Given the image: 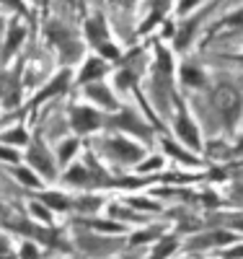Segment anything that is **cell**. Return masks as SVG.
Returning <instances> with one entry per match:
<instances>
[{"label": "cell", "instance_id": "obj_28", "mask_svg": "<svg viewBox=\"0 0 243 259\" xmlns=\"http://www.w3.org/2000/svg\"><path fill=\"white\" fill-rule=\"evenodd\" d=\"M21 259H39V251L34 244H24L21 246Z\"/></svg>", "mask_w": 243, "mask_h": 259}, {"label": "cell", "instance_id": "obj_10", "mask_svg": "<svg viewBox=\"0 0 243 259\" xmlns=\"http://www.w3.org/2000/svg\"><path fill=\"white\" fill-rule=\"evenodd\" d=\"M29 163L34 166V171H39V174H44L47 179H55V158L47 153V148H44L39 140H34L29 145Z\"/></svg>", "mask_w": 243, "mask_h": 259}, {"label": "cell", "instance_id": "obj_30", "mask_svg": "<svg viewBox=\"0 0 243 259\" xmlns=\"http://www.w3.org/2000/svg\"><path fill=\"white\" fill-rule=\"evenodd\" d=\"M223 256H225V259H243V246H235L233 251L228 249V251H225Z\"/></svg>", "mask_w": 243, "mask_h": 259}, {"label": "cell", "instance_id": "obj_21", "mask_svg": "<svg viewBox=\"0 0 243 259\" xmlns=\"http://www.w3.org/2000/svg\"><path fill=\"white\" fill-rule=\"evenodd\" d=\"M217 26H225V29H243V6L233 13H228L223 21H217Z\"/></svg>", "mask_w": 243, "mask_h": 259}, {"label": "cell", "instance_id": "obj_4", "mask_svg": "<svg viewBox=\"0 0 243 259\" xmlns=\"http://www.w3.org/2000/svg\"><path fill=\"white\" fill-rule=\"evenodd\" d=\"M101 145H104V153L119 163H137L145 156V150L137 143H129L127 138H106Z\"/></svg>", "mask_w": 243, "mask_h": 259}, {"label": "cell", "instance_id": "obj_8", "mask_svg": "<svg viewBox=\"0 0 243 259\" xmlns=\"http://www.w3.org/2000/svg\"><path fill=\"white\" fill-rule=\"evenodd\" d=\"M83 96H88L91 101H96L101 109H106V112H117V109H119L117 96H114L112 89H109L106 83H101V80H96V83H85V85H83Z\"/></svg>", "mask_w": 243, "mask_h": 259}, {"label": "cell", "instance_id": "obj_24", "mask_svg": "<svg viewBox=\"0 0 243 259\" xmlns=\"http://www.w3.org/2000/svg\"><path fill=\"white\" fill-rule=\"evenodd\" d=\"M200 6H202V0H179V8H176V13H179V16H189V13H194Z\"/></svg>", "mask_w": 243, "mask_h": 259}, {"label": "cell", "instance_id": "obj_11", "mask_svg": "<svg viewBox=\"0 0 243 259\" xmlns=\"http://www.w3.org/2000/svg\"><path fill=\"white\" fill-rule=\"evenodd\" d=\"M176 135L181 138L184 145H189L191 150H200L202 148V140H200V130H197V124L189 119L186 112H179V117H176Z\"/></svg>", "mask_w": 243, "mask_h": 259}, {"label": "cell", "instance_id": "obj_31", "mask_svg": "<svg viewBox=\"0 0 243 259\" xmlns=\"http://www.w3.org/2000/svg\"><path fill=\"white\" fill-rule=\"evenodd\" d=\"M6 251H8V246H6V241H3V239H0V254H6Z\"/></svg>", "mask_w": 243, "mask_h": 259}, {"label": "cell", "instance_id": "obj_6", "mask_svg": "<svg viewBox=\"0 0 243 259\" xmlns=\"http://www.w3.org/2000/svg\"><path fill=\"white\" fill-rule=\"evenodd\" d=\"M101 124H104V114H99L93 106H80V104L70 106V127L78 135L93 133V130H99Z\"/></svg>", "mask_w": 243, "mask_h": 259}, {"label": "cell", "instance_id": "obj_1", "mask_svg": "<svg viewBox=\"0 0 243 259\" xmlns=\"http://www.w3.org/2000/svg\"><path fill=\"white\" fill-rule=\"evenodd\" d=\"M41 34H44V41H47L52 50H57L62 65H75V62L83 60V47L85 45L78 39V34L68 24H65L62 18L50 16L47 21H44Z\"/></svg>", "mask_w": 243, "mask_h": 259}, {"label": "cell", "instance_id": "obj_5", "mask_svg": "<svg viewBox=\"0 0 243 259\" xmlns=\"http://www.w3.org/2000/svg\"><path fill=\"white\" fill-rule=\"evenodd\" d=\"M104 124L112 127V130H122V133H135V135L150 140V127H148L135 112H132V109H117V114H112L109 119L104 117Z\"/></svg>", "mask_w": 243, "mask_h": 259}, {"label": "cell", "instance_id": "obj_20", "mask_svg": "<svg viewBox=\"0 0 243 259\" xmlns=\"http://www.w3.org/2000/svg\"><path fill=\"white\" fill-rule=\"evenodd\" d=\"M0 8H3V11H6V8H11V11H13V16H21V18H26V21L31 18L24 0H0Z\"/></svg>", "mask_w": 243, "mask_h": 259}, {"label": "cell", "instance_id": "obj_23", "mask_svg": "<svg viewBox=\"0 0 243 259\" xmlns=\"http://www.w3.org/2000/svg\"><path fill=\"white\" fill-rule=\"evenodd\" d=\"M173 249H176V239H163L161 246L156 249V254H153V259H166L173 254Z\"/></svg>", "mask_w": 243, "mask_h": 259}, {"label": "cell", "instance_id": "obj_13", "mask_svg": "<svg viewBox=\"0 0 243 259\" xmlns=\"http://www.w3.org/2000/svg\"><path fill=\"white\" fill-rule=\"evenodd\" d=\"M73 83V70L70 68H65V70H60L47 85H44V91H39L36 94V99H34V104H41V101H47V99H52V96H57V94H62L68 85Z\"/></svg>", "mask_w": 243, "mask_h": 259}, {"label": "cell", "instance_id": "obj_16", "mask_svg": "<svg viewBox=\"0 0 243 259\" xmlns=\"http://www.w3.org/2000/svg\"><path fill=\"white\" fill-rule=\"evenodd\" d=\"M0 143H3V145H26L29 143V135H26L24 127H11L8 133L0 135Z\"/></svg>", "mask_w": 243, "mask_h": 259}, {"label": "cell", "instance_id": "obj_26", "mask_svg": "<svg viewBox=\"0 0 243 259\" xmlns=\"http://www.w3.org/2000/svg\"><path fill=\"white\" fill-rule=\"evenodd\" d=\"M31 212L36 215L39 221H44V223H50V221H52V215H50V207H47V205H39V202H34V205H31Z\"/></svg>", "mask_w": 243, "mask_h": 259}, {"label": "cell", "instance_id": "obj_3", "mask_svg": "<svg viewBox=\"0 0 243 259\" xmlns=\"http://www.w3.org/2000/svg\"><path fill=\"white\" fill-rule=\"evenodd\" d=\"M29 36V26H26V18L13 16L8 18V26L3 31V47H0V62H8L11 57H16V52L24 47V41Z\"/></svg>", "mask_w": 243, "mask_h": 259}, {"label": "cell", "instance_id": "obj_29", "mask_svg": "<svg viewBox=\"0 0 243 259\" xmlns=\"http://www.w3.org/2000/svg\"><path fill=\"white\" fill-rule=\"evenodd\" d=\"M161 163H163V158H150V161L140 163V171H148V168H158Z\"/></svg>", "mask_w": 243, "mask_h": 259}, {"label": "cell", "instance_id": "obj_9", "mask_svg": "<svg viewBox=\"0 0 243 259\" xmlns=\"http://www.w3.org/2000/svg\"><path fill=\"white\" fill-rule=\"evenodd\" d=\"M106 73H109V62H106V60H101L99 55L85 57V60H83V65H80V73H78L75 83H78V85L96 83V80H104V78H106Z\"/></svg>", "mask_w": 243, "mask_h": 259}, {"label": "cell", "instance_id": "obj_14", "mask_svg": "<svg viewBox=\"0 0 243 259\" xmlns=\"http://www.w3.org/2000/svg\"><path fill=\"white\" fill-rule=\"evenodd\" d=\"M96 174H99V171H91V168L83 166V163H75V166L68 168V174H65V182L73 184V187H93V184L101 182Z\"/></svg>", "mask_w": 243, "mask_h": 259}, {"label": "cell", "instance_id": "obj_7", "mask_svg": "<svg viewBox=\"0 0 243 259\" xmlns=\"http://www.w3.org/2000/svg\"><path fill=\"white\" fill-rule=\"evenodd\" d=\"M83 36H85V41H88L93 50L101 45V41L109 39V21H106V16H104L101 11L91 13V16L83 21Z\"/></svg>", "mask_w": 243, "mask_h": 259}, {"label": "cell", "instance_id": "obj_22", "mask_svg": "<svg viewBox=\"0 0 243 259\" xmlns=\"http://www.w3.org/2000/svg\"><path fill=\"white\" fill-rule=\"evenodd\" d=\"M16 179L21 182V184H26V187H39V179L31 174V168H16Z\"/></svg>", "mask_w": 243, "mask_h": 259}, {"label": "cell", "instance_id": "obj_19", "mask_svg": "<svg viewBox=\"0 0 243 259\" xmlns=\"http://www.w3.org/2000/svg\"><path fill=\"white\" fill-rule=\"evenodd\" d=\"M75 150H78V140H62L60 148H57V161L60 163H68L75 156Z\"/></svg>", "mask_w": 243, "mask_h": 259}, {"label": "cell", "instance_id": "obj_18", "mask_svg": "<svg viewBox=\"0 0 243 259\" xmlns=\"http://www.w3.org/2000/svg\"><path fill=\"white\" fill-rule=\"evenodd\" d=\"M161 143H163V148H166V153H168V156L179 158V161H184V163H194V166L200 163V161H197L191 153H184V150H181L179 145H173V143H168V140H161Z\"/></svg>", "mask_w": 243, "mask_h": 259}, {"label": "cell", "instance_id": "obj_2", "mask_svg": "<svg viewBox=\"0 0 243 259\" xmlns=\"http://www.w3.org/2000/svg\"><path fill=\"white\" fill-rule=\"evenodd\" d=\"M212 106L217 109L220 119H223L225 127H233L238 112H240V94L235 85L230 83H217L212 91Z\"/></svg>", "mask_w": 243, "mask_h": 259}, {"label": "cell", "instance_id": "obj_27", "mask_svg": "<svg viewBox=\"0 0 243 259\" xmlns=\"http://www.w3.org/2000/svg\"><path fill=\"white\" fill-rule=\"evenodd\" d=\"M21 156H18V150H13L11 145H0V161H8V163H16Z\"/></svg>", "mask_w": 243, "mask_h": 259}, {"label": "cell", "instance_id": "obj_15", "mask_svg": "<svg viewBox=\"0 0 243 259\" xmlns=\"http://www.w3.org/2000/svg\"><path fill=\"white\" fill-rule=\"evenodd\" d=\"M181 83L189 85V89H202V85L207 83L202 68H197L194 62H184L181 65Z\"/></svg>", "mask_w": 243, "mask_h": 259}, {"label": "cell", "instance_id": "obj_25", "mask_svg": "<svg viewBox=\"0 0 243 259\" xmlns=\"http://www.w3.org/2000/svg\"><path fill=\"white\" fill-rule=\"evenodd\" d=\"M99 205H101V200H99V197H88V200H85V197H80V200L75 202V207H78V210H83V212H85V210H88V212H93Z\"/></svg>", "mask_w": 243, "mask_h": 259}, {"label": "cell", "instance_id": "obj_32", "mask_svg": "<svg viewBox=\"0 0 243 259\" xmlns=\"http://www.w3.org/2000/svg\"><path fill=\"white\" fill-rule=\"evenodd\" d=\"M233 226H238V228H243V221H235V223H233Z\"/></svg>", "mask_w": 243, "mask_h": 259}, {"label": "cell", "instance_id": "obj_12", "mask_svg": "<svg viewBox=\"0 0 243 259\" xmlns=\"http://www.w3.org/2000/svg\"><path fill=\"white\" fill-rule=\"evenodd\" d=\"M145 6H148V16L142 18L137 34H145L156 24H161V21L166 18V13H168V8H171V0H145Z\"/></svg>", "mask_w": 243, "mask_h": 259}, {"label": "cell", "instance_id": "obj_17", "mask_svg": "<svg viewBox=\"0 0 243 259\" xmlns=\"http://www.w3.org/2000/svg\"><path fill=\"white\" fill-rule=\"evenodd\" d=\"M41 202H44V205H52L55 210H68V207H70V200L65 197V194H57V192L41 194Z\"/></svg>", "mask_w": 243, "mask_h": 259}]
</instances>
